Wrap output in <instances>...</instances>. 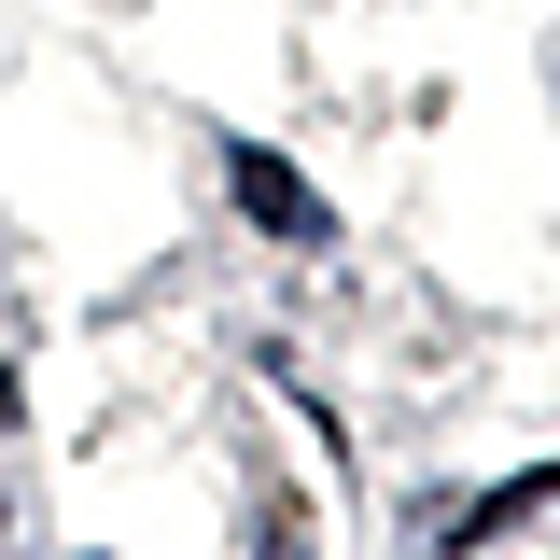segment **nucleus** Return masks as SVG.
I'll return each mask as SVG.
<instances>
[{"mask_svg":"<svg viewBox=\"0 0 560 560\" xmlns=\"http://www.w3.org/2000/svg\"><path fill=\"white\" fill-rule=\"evenodd\" d=\"M253 560H323V533H308V504H294V490H267V547Z\"/></svg>","mask_w":560,"mask_h":560,"instance_id":"3","label":"nucleus"},{"mask_svg":"<svg viewBox=\"0 0 560 560\" xmlns=\"http://www.w3.org/2000/svg\"><path fill=\"white\" fill-rule=\"evenodd\" d=\"M533 504H560V463H533V477H504V490H490V504H463V518H448V560H477L490 533H518Z\"/></svg>","mask_w":560,"mask_h":560,"instance_id":"2","label":"nucleus"},{"mask_svg":"<svg viewBox=\"0 0 560 560\" xmlns=\"http://www.w3.org/2000/svg\"><path fill=\"white\" fill-rule=\"evenodd\" d=\"M224 197L253 210V224H267V238H294V253H308V238H337V210L308 197V183H294V168H280L267 140H224Z\"/></svg>","mask_w":560,"mask_h":560,"instance_id":"1","label":"nucleus"},{"mask_svg":"<svg viewBox=\"0 0 560 560\" xmlns=\"http://www.w3.org/2000/svg\"><path fill=\"white\" fill-rule=\"evenodd\" d=\"M14 420H28V393H14V364H0V434H14Z\"/></svg>","mask_w":560,"mask_h":560,"instance_id":"4","label":"nucleus"}]
</instances>
